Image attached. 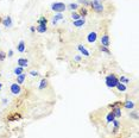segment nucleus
Instances as JSON below:
<instances>
[{
  "instance_id": "4be33fe9",
  "label": "nucleus",
  "mask_w": 139,
  "mask_h": 138,
  "mask_svg": "<svg viewBox=\"0 0 139 138\" xmlns=\"http://www.w3.org/2000/svg\"><path fill=\"white\" fill-rule=\"evenodd\" d=\"M118 80H119V82H120V83H127V82H130V79H128V77H126V76H120Z\"/></svg>"
},
{
  "instance_id": "6ab92c4d",
  "label": "nucleus",
  "mask_w": 139,
  "mask_h": 138,
  "mask_svg": "<svg viewBox=\"0 0 139 138\" xmlns=\"http://www.w3.org/2000/svg\"><path fill=\"white\" fill-rule=\"evenodd\" d=\"M46 30H48V29H46V25H38V28H37V31H38L39 33H44Z\"/></svg>"
},
{
  "instance_id": "1a4fd4ad",
  "label": "nucleus",
  "mask_w": 139,
  "mask_h": 138,
  "mask_svg": "<svg viewBox=\"0 0 139 138\" xmlns=\"http://www.w3.org/2000/svg\"><path fill=\"white\" fill-rule=\"evenodd\" d=\"M77 49H79V50H80V53H81L83 56H86V57H88V56L90 55V54H89V51L84 48L83 45H81V44H80V45H77Z\"/></svg>"
},
{
  "instance_id": "c756f323",
  "label": "nucleus",
  "mask_w": 139,
  "mask_h": 138,
  "mask_svg": "<svg viewBox=\"0 0 139 138\" xmlns=\"http://www.w3.org/2000/svg\"><path fill=\"white\" fill-rule=\"evenodd\" d=\"M130 117H131V118H133V119H138V114H137V112L131 113V114H130Z\"/></svg>"
},
{
  "instance_id": "2eb2a0df",
  "label": "nucleus",
  "mask_w": 139,
  "mask_h": 138,
  "mask_svg": "<svg viewBox=\"0 0 139 138\" xmlns=\"http://www.w3.org/2000/svg\"><path fill=\"white\" fill-rule=\"evenodd\" d=\"M25 77H26V74H24V73L20 74V75H18V76H17V82L19 83V84L23 83L24 82V80H25Z\"/></svg>"
},
{
  "instance_id": "f8f14e48",
  "label": "nucleus",
  "mask_w": 139,
  "mask_h": 138,
  "mask_svg": "<svg viewBox=\"0 0 139 138\" xmlns=\"http://www.w3.org/2000/svg\"><path fill=\"white\" fill-rule=\"evenodd\" d=\"M28 64H29V61L26 58H19V60H18V66H19V67H23V68H24V67H26Z\"/></svg>"
},
{
  "instance_id": "cd10ccee",
  "label": "nucleus",
  "mask_w": 139,
  "mask_h": 138,
  "mask_svg": "<svg viewBox=\"0 0 139 138\" xmlns=\"http://www.w3.org/2000/svg\"><path fill=\"white\" fill-rule=\"evenodd\" d=\"M71 18H73L74 20H77V19H80V14H77V13H75V12H73V13H71Z\"/></svg>"
},
{
  "instance_id": "9d476101",
  "label": "nucleus",
  "mask_w": 139,
  "mask_h": 138,
  "mask_svg": "<svg viewBox=\"0 0 139 138\" xmlns=\"http://www.w3.org/2000/svg\"><path fill=\"white\" fill-rule=\"evenodd\" d=\"M112 112H113V114H114L115 118H120L121 117V108L120 107H114L112 110Z\"/></svg>"
},
{
  "instance_id": "a211bd4d",
  "label": "nucleus",
  "mask_w": 139,
  "mask_h": 138,
  "mask_svg": "<svg viewBox=\"0 0 139 138\" xmlns=\"http://www.w3.org/2000/svg\"><path fill=\"white\" fill-rule=\"evenodd\" d=\"M38 25H46V23H48V19L45 18V17H41L39 19H38Z\"/></svg>"
},
{
  "instance_id": "473e14b6",
  "label": "nucleus",
  "mask_w": 139,
  "mask_h": 138,
  "mask_svg": "<svg viewBox=\"0 0 139 138\" xmlns=\"http://www.w3.org/2000/svg\"><path fill=\"white\" fill-rule=\"evenodd\" d=\"M35 30H36V29L33 28V26H31V28H30V31H31V32H35Z\"/></svg>"
},
{
  "instance_id": "20e7f679",
  "label": "nucleus",
  "mask_w": 139,
  "mask_h": 138,
  "mask_svg": "<svg viewBox=\"0 0 139 138\" xmlns=\"http://www.w3.org/2000/svg\"><path fill=\"white\" fill-rule=\"evenodd\" d=\"M22 92V88H20V84L19 83H12L11 84V93L14 94V95H17V94H19Z\"/></svg>"
},
{
  "instance_id": "ddd939ff",
  "label": "nucleus",
  "mask_w": 139,
  "mask_h": 138,
  "mask_svg": "<svg viewBox=\"0 0 139 138\" xmlns=\"http://www.w3.org/2000/svg\"><path fill=\"white\" fill-rule=\"evenodd\" d=\"M17 50H18L19 53H24V51H25V43H24V41L19 42V44H18V46H17Z\"/></svg>"
},
{
  "instance_id": "412c9836",
  "label": "nucleus",
  "mask_w": 139,
  "mask_h": 138,
  "mask_svg": "<svg viewBox=\"0 0 139 138\" xmlns=\"http://www.w3.org/2000/svg\"><path fill=\"white\" fill-rule=\"evenodd\" d=\"M23 71H24V69H23V67H17V68L14 69V74L18 76V75H20V74H23Z\"/></svg>"
},
{
  "instance_id": "423d86ee",
  "label": "nucleus",
  "mask_w": 139,
  "mask_h": 138,
  "mask_svg": "<svg viewBox=\"0 0 139 138\" xmlns=\"http://www.w3.org/2000/svg\"><path fill=\"white\" fill-rule=\"evenodd\" d=\"M101 45L102 46H107L108 48V45H110V37H108V35H103L102 37H101Z\"/></svg>"
},
{
  "instance_id": "39448f33",
  "label": "nucleus",
  "mask_w": 139,
  "mask_h": 138,
  "mask_svg": "<svg viewBox=\"0 0 139 138\" xmlns=\"http://www.w3.org/2000/svg\"><path fill=\"white\" fill-rule=\"evenodd\" d=\"M96 38H97V33L95 31H93V32L88 33V36H87V42H88V43H95Z\"/></svg>"
},
{
  "instance_id": "7c9ffc66",
  "label": "nucleus",
  "mask_w": 139,
  "mask_h": 138,
  "mask_svg": "<svg viewBox=\"0 0 139 138\" xmlns=\"http://www.w3.org/2000/svg\"><path fill=\"white\" fill-rule=\"evenodd\" d=\"M30 74H31L32 76H37V75H38V73H37V71H35V70H32V71H31Z\"/></svg>"
},
{
  "instance_id": "f704fd0d",
  "label": "nucleus",
  "mask_w": 139,
  "mask_h": 138,
  "mask_svg": "<svg viewBox=\"0 0 139 138\" xmlns=\"http://www.w3.org/2000/svg\"><path fill=\"white\" fill-rule=\"evenodd\" d=\"M1 87H2V84H1V83H0V88H1Z\"/></svg>"
},
{
  "instance_id": "a878e982",
  "label": "nucleus",
  "mask_w": 139,
  "mask_h": 138,
  "mask_svg": "<svg viewBox=\"0 0 139 138\" xmlns=\"http://www.w3.org/2000/svg\"><path fill=\"white\" fill-rule=\"evenodd\" d=\"M77 1H80L84 6H89V5H90V1H89V0H77Z\"/></svg>"
},
{
  "instance_id": "f257e3e1",
  "label": "nucleus",
  "mask_w": 139,
  "mask_h": 138,
  "mask_svg": "<svg viewBox=\"0 0 139 138\" xmlns=\"http://www.w3.org/2000/svg\"><path fill=\"white\" fill-rule=\"evenodd\" d=\"M119 82V80H118V77L114 75V74H111V75H108L107 77H106V84H107V87H110V88H114L117 84Z\"/></svg>"
},
{
  "instance_id": "bb28decb",
  "label": "nucleus",
  "mask_w": 139,
  "mask_h": 138,
  "mask_svg": "<svg viewBox=\"0 0 139 138\" xmlns=\"http://www.w3.org/2000/svg\"><path fill=\"white\" fill-rule=\"evenodd\" d=\"M87 13H88V11H87L86 8H83V7H82V8L80 10V14H81V15H82L83 18H84V15H87Z\"/></svg>"
},
{
  "instance_id": "2f4dec72",
  "label": "nucleus",
  "mask_w": 139,
  "mask_h": 138,
  "mask_svg": "<svg viewBox=\"0 0 139 138\" xmlns=\"http://www.w3.org/2000/svg\"><path fill=\"white\" fill-rule=\"evenodd\" d=\"M75 61H76V62H80V61H81V56H75Z\"/></svg>"
},
{
  "instance_id": "0eeeda50",
  "label": "nucleus",
  "mask_w": 139,
  "mask_h": 138,
  "mask_svg": "<svg viewBox=\"0 0 139 138\" xmlns=\"http://www.w3.org/2000/svg\"><path fill=\"white\" fill-rule=\"evenodd\" d=\"M2 24H4L6 28H11V26H12V19H11V17H10V15L5 17V18L2 19Z\"/></svg>"
},
{
  "instance_id": "4468645a",
  "label": "nucleus",
  "mask_w": 139,
  "mask_h": 138,
  "mask_svg": "<svg viewBox=\"0 0 139 138\" xmlns=\"http://www.w3.org/2000/svg\"><path fill=\"white\" fill-rule=\"evenodd\" d=\"M61 19H63V14H62V13H57L55 17L52 18V24H54V25L57 24V22H58V20H61Z\"/></svg>"
},
{
  "instance_id": "393cba45",
  "label": "nucleus",
  "mask_w": 139,
  "mask_h": 138,
  "mask_svg": "<svg viewBox=\"0 0 139 138\" xmlns=\"http://www.w3.org/2000/svg\"><path fill=\"white\" fill-rule=\"evenodd\" d=\"M68 7H69L70 10H76V8L79 7V5H77L76 2H71V4H69V6H68Z\"/></svg>"
},
{
  "instance_id": "72a5a7b5",
  "label": "nucleus",
  "mask_w": 139,
  "mask_h": 138,
  "mask_svg": "<svg viewBox=\"0 0 139 138\" xmlns=\"http://www.w3.org/2000/svg\"><path fill=\"white\" fill-rule=\"evenodd\" d=\"M8 56H10V57H11V56H13V51H12V50H11V51H8Z\"/></svg>"
},
{
  "instance_id": "5701e85b",
  "label": "nucleus",
  "mask_w": 139,
  "mask_h": 138,
  "mask_svg": "<svg viewBox=\"0 0 139 138\" xmlns=\"http://www.w3.org/2000/svg\"><path fill=\"white\" fill-rule=\"evenodd\" d=\"M100 50L103 51V53H106V54H108V55L111 54V51H110V49H108L107 46H102V45H101V46H100Z\"/></svg>"
},
{
  "instance_id": "7ed1b4c3",
  "label": "nucleus",
  "mask_w": 139,
  "mask_h": 138,
  "mask_svg": "<svg viewBox=\"0 0 139 138\" xmlns=\"http://www.w3.org/2000/svg\"><path fill=\"white\" fill-rule=\"evenodd\" d=\"M90 6H92V8L97 12V13H101V12H103V5H102V2H100L99 0H93V1H90Z\"/></svg>"
},
{
  "instance_id": "9b49d317",
  "label": "nucleus",
  "mask_w": 139,
  "mask_h": 138,
  "mask_svg": "<svg viewBox=\"0 0 139 138\" xmlns=\"http://www.w3.org/2000/svg\"><path fill=\"white\" fill-rule=\"evenodd\" d=\"M124 107L127 108V110H132V108L134 107V102L131 101V100H126L125 104H124Z\"/></svg>"
},
{
  "instance_id": "aec40b11",
  "label": "nucleus",
  "mask_w": 139,
  "mask_h": 138,
  "mask_svg": "<svg viewBox=\"0 0 139 138\" xmlns=\"http://www.w3.org/2000/svg\"><path fill=\"white\" fill-rule=\"evenodd\" d=\"M46 86H48L46 79H42V80H41V83H39V89H44Z\"/></svg>"
},
{
  "instance_id": "6e6552de",
  "label": "nucleus",
  "mask_w": 139,
  "mask_h": 138,
  "mask_svg": "<svg viewBox=\"0 0 139 138\" xmlns=\"http://www.w3.org/2000/svg\"><path fill=\"white\" fill-rule=\"evenodd\" d=\"M84 23H86L84 18H80V19H77V20H74V22H73L74 26H76V28H81V26H83Z\"/></svg>"
},
{
  "instance_id": "f3484780",
  "label": "nucleus",
  "mask_w": 139,
  "mask_h": 138,
  "mask_svg": "<svg viewBox=\"0 0 139 138\" xmlns=\"http://www.w3.org/2000/svg\"><path fill=\"white\" fill-rule=\"evenodd\" d=\"M114 119H115V117H114L113 112H110V113L107 114V117H106V122H107V123H112Z\"/></svg>"
},
{
  "instance_id": "f03ea898",
  "label": "nucleus",
  "mask_w": 139,
  "mask_h": 138,
  "mask_svg": "<svg viewBox=\"0 0 139 138\" xmlns=\"http://www.w3.org/2000/svg\"><path fill=\"white\" fill-rule=\"evenodd\" d=\"M66 8H67V6L64 2H52L51 4V10L57 13H62L63 11H66Z\"/></svg>"
},
{
  "instance_id": "dca6fc26",
  "label": "nucleus",
  "mask_w": 139,
  "mask_h": 138,
  "mask_svg": "<svg viewBox=\"0 0 139 138\" xmlns=\"http://www.w3.org/2000/svg\"><path fill=\"white\" fill-rule=\"evenodd\" d=\"M117 88H118V91H120V92H126V89H127V87H126L124 83H120L118 82V84L115 86Z\"/></svg>"
},
{
  "instance_id": "b1692460",
  "label": "nucleus",
  "mask_w": 139,
  "mask_h": 138,
  "mask_svg": "<svg viewBox=\"0 0 139 138\" xmlns=\"http://www.w3.org/2000/svg\"><path fill=\"white\" fill-rule=\"evenodd\" d=\"M112 123H113V125H114V132H115V131H117V130L119 129L120 124H119V122H118V120H115V119H114V120H113Z\"/></svg>"
},
{
  "instance_id": "c85d7f7f",
  "label": "nucleus",
  "mask_w": 139,
  "mask_h": 138,
  "mask_svg": "<svg viewBox=\"0 0 139 138\" xmlns=\"http://www.w3.org/2000/svg\"><path fill=\"white\" fill-rule=\"evenodd\" d=\"M5 57H6V54H5L4 51H0V62H1V61H4V60H5Z\"/></svg>"
}]
</instances>
